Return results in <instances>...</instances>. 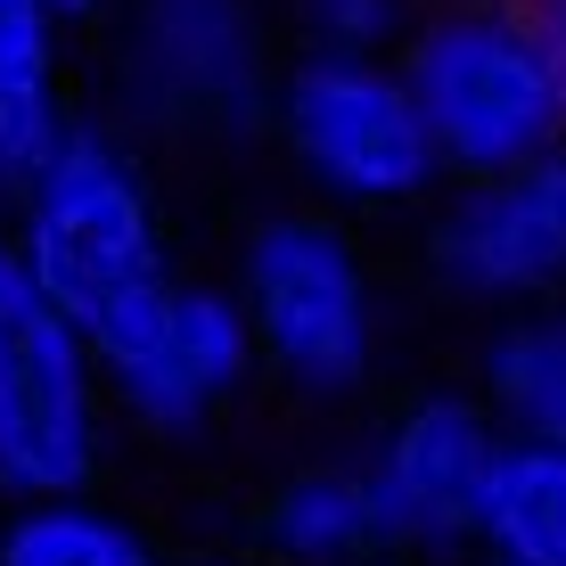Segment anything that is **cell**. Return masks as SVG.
<instances>
[{
    "instance_id": "cell-1",
    "label": "cell",
    "mask_w": 566,
    "mask_h": 566,
    "mask_svg": "<svg viewBox=\"0 0 566 566\" xmlns=\"http://www.w3.org/2000/svg\"><path fill=\"white\" fill-rule=\"evenodd\" d=\"M17 255L33 263V280L57 296L91 345L132 337L156 304L181 287V255H172V213L156 189L148 140L132 124H115L107 107H91L66 132V148L50 156V172L25 189L9 213Z\"/></svg>"
},
{
    "instance_id": "cell-2",
    "label": "cell",
    "mask_w": 566,
    "mask_h": 566,
    "mask_svg": "<svg viewBox=\"0 0 566 566\" xmlns=\"http://www.w3.org/2000/svg\"><path fill=\"white\" fill-rule=\"evenodd\" d=\"M230 287L255 321L263 369L304 402H354L386 361V287L361 222L328 206H263L230 247Z\"/></svg>"
},
{
    "instance_id": "cell-3",
    "label": "cell",
    "mask_w": 566,
    "mask_h": 566,
    "mask_svg": "<svg viewBox=\"0 0 566 566\" xmlns=\"http://www.w3.org/2000/svg\"><path fill=\"white\" fill-rule=\"evenodd\" d=\"M280 74L287 50L263 0H115L99 107L140 140L247 148L271 140Z\"/></svg>"
},
{
    "instance_id": "cell-4",
    "label": "cell",
    "mask_w": 566,
    "mask_h": 566,
    "mask_svg": "<svg viewBox=\"0 0 566 566\" xmlns=\"http://www.w3.org/2000/svg\"><path fill=\"white\" fill-rule=\"evenodd\" d=\"M271 148L296 172L304 206H328L345 222L436 213V198L452 189V165L427 132L402 57L287 50L280 99H271Z\"/></svg>"
},
{
    "instance_id": "cell-5",
    "label": "cell",
    "mask_w": 566,
    "mask_h": 566,
    "mask_svg": "<svg viewBox=\"0 0 566 566\" xmlns=\"http://www.w3.org/2000/svg\"><path fill=\"white\" fill-rule=\"evenodd\" d=\"M411 74L427 132H436L452 181L517 172L566 148V99L517 0H427L411 42L395 50Z\"/></svg>"
},
{
    "instance_id": "cell-6",
    "label": "cell",
    "mask_w": 566,
    "mask_h": 566,
    "mask_svg": "<svg viewBox=\"0 0 566 566\" xmlns=\"http://www.w3.org/2000/svg\"><path fill=\"white\" fill-rule=\"evenodd\" d=\"M115 443L107 361L57 312L0 222V501H74L99 484Z\"/></svg>"
},
{
    "instance_id": "cell-7",
    "label": "cell",
    "mask_w": 566,
    "mask_h": 566,
    "mask_svg": "<svg viewBox=\"0 0 566 566\" xmlns=\"http://www.w3.org/2000/svg\"><path fill=\"white\" fill-rule=\"evenodd\" d=\"M419 271L452 312L484 328L566 304V148L517 172L452 181L419 230Z\"/></svg>"
},
{
    "instance_id": "cell-8",
    "label": "cell",
    "mask_w": 566,
    "mask_h": 566,
    "mask_svg": "<svg viewBox=\"0 0 566 566\" xmlns=\"http://www.w3.org/2000/svg\"><path fill=\"white\" fill-rule=\"evenodd\" d=\"M99 361H107L115 427L148 443H206L271 378L239 287L206 280V271H181V287L132 337H115Z\"/></svg>"
},
{
    "instance_id": "cell-9",
    "label": "cell",
    "mask_w": 566,
    "mask_h": 566,
    "mask_svg": "<svg viewBox=\"0 0 566 566\" xmlns=\"http://www.w3.org/2000/svg\"><path fill=\"white\" fill-rule=\"evenodd\" d=\"M510 443V427L493 419V402L476 386H419L369 427L361 476L378 501V534L395 558H452L476 551L484 484Z\"/></svg>"
},
{
    "instance_id": "cell-10",
    "label": "cell",
    "mask_w": 566,
    "mask_h": 566,
    "mask_svg": "<svg viewBox=\"0 0 566 566\" xmlns=\"http://www.w3.org/2000/svg\"><path fill=\"white\" fill-rule=\"evenodd\" d=\"M74 17L57 0H0V213L50 172L66 132L83 124L74 99Z\"/></svg>"
},
{
    "instance_id": "cell-11",
    "label": "cell",
    "mask_w": 566,
    "mask_h": 566,
    "mask_svg": "<svg viewBox=\"0 0 566 566\" xmlns=\"http://www.w3.org/2000/svg\"><path fill=\"white\" fill-rule=\"evenodd\" d=\"M255 542H263L271 566H369L386 551V534H378V501H369L361 452L287 468L255 510Z\"/></svg>"
},
{
    "instance_id": "cell-12",
    "label": "cell",
    "mask_w": 566,
    "mask_h": 566,
    "mask_svg": "<svg viewBox=\"0 0 566 566\" xmlns=\"http://www.w3.org/2000/svg\"><path fill=\"white\" fill-rule=\"evenodd\" d=\"M476 395L510 436L566 443V304L493 321L476 345Z\"/></svg>"
},
{
    "instance_id": "cell-13",
    "label": "cell",
    "mask_w": 566,
    "mask_h": 566,
    "mask_svg": "<svg viewBox=\"0 0 566 566\" xmlns=\"http://www.w3.org/2000/svg\"><path fill=\"white\" fill-rule=\"evenodd\" d=\"M476 551L493 566H566V443H534V436L501 443Z\"/></svg>"
},
{
    "instance_id": "cell-14",
    "label": "cell",
    "mask_w": 566,
    "mask_h": 566,
    "mask_svg": "<svg viewBox=\"0 0 566 566\" xmlns=\"http://www.w3.org/2000/svg\"><path fill=\"white\" fill-rule=\"evenodd\" d=\"M0 566H165V551L99 493H74L0 517Z\"/></svg>"
},
{
    "instance_id": "cell-15",
    "label": "cell",
    "mask_w": 566,
    "mask_h": 566,
    "mask_svg": "<svg viewBox=\"0 0 566 566\" xmlns=\"http://www.w3.org/2000/svg\"><path fill=\"white\" fill-rule=\"evenodd\" d=\"M427 0H287V50H361L395 57Z\"/></svg>"
},
{
    "instance_id": "cell-16",
    "label": "cell",
    "mask_w": 566,
    "mask_h": 566,
    "mask_svg": "<svg viewBox=\"0 0 566 566\" xmlns=\"http://www.w3.org/2000/svg\"><path fill=\"white\" fill-rule=\"evenodd\" d=\"M517 17L534 25V42H542V57H551V74H558V99H566V0H517Z\"/></svg>"
},
{
    "instance_id": "cell-17",
    "label": "cell",
    "mask_w": 566,
    "mask_h": 566,
    "mask_svg": "<svg viewBox=\"0 0 566 566\" xmlns=\"http://www.w3.org/2000/svg\"><path fill=\"white\" fill-rule=\"evenodd\" d=\"M57 9H66L74 25H107V17H115V0H57Z\"/></svg>"
},
{
    "instance_id": "cell-18",
    "label": "cell",
    "mask_w": 566,
    "mask_h": 566,
    "mask_svg": "<svg viewBox=\"0 0 566 566\" xmlns=\"http://www.w3.org/2000/svg\"><path fill=\"white\" fill-rule=\"evenodd\" d=\"M198 566H271V558H198Z\"/></svg>"
},
{
    "instance_id": "cell-19",
    "label": "cell",
    "mask_w": 566,
    "mask_h": 566,
    "mask_svg": "<svg viewBox=\"0 0 566 566\" xmlns=\"http://www.w3.org/2000/svg\"><path fill=\"white\" fill-rule=\"evenodd\" d=\"M369 566H386V558H369Z\"/></svg>"
},
{
    "instance_id": "cell-20",
    "label": "cell",
    "mask_w": 566,
    "mask_h": 566,
    "mask_svg": "<svg viewBox=\"0 0 566 566\" xmlns=\"http://www.w3.org/2000/svg\"><path fill=\"white\" fill-rule=\"evenodd\" d=\"M484 566H493V558H484Z\"/></svg>"
}]
</instances>
